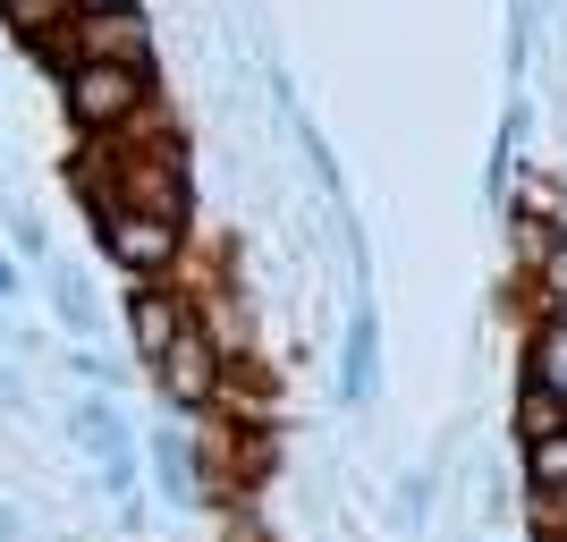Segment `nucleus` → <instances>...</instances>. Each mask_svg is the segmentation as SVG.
I'll return each mask as SVG.
<instances>
[{
  "label": "nucleus",
  "mask_w": 567,
  "mask_h": 542,
  "mask_svg": "<svg viewBox=\"0 0 567 542\" xmlns=\"http://www.w3.org/2000/svg\"><path fill=\"white\" fill-rule=\"evenodd\" d=\"M76 60H118V69H153V18L144 9H102V18H69Z\"/></svg>",
  "instance_id": "20e7f679"
},
{
  "label": "nucleus",
  "mask_w": 567,
  "mask_h": 542,
  "mask_svg": "<svg viewBox=\"0 0 567 542\" xmlns=\"http://www.w3.org/2000/svg\"><path fill=\"white\" fill-rule=\"evenodd\" d=\"M525 525H534V542H567V500L559 492H525Z\"/></svg>",
  "instance_id": "4468645a"
},
{
  "label": "nucleus",
  "mask_w": 567,
  "mask_h": 542,
  "mask_svg": "<svg viewBox=\"0 0 567 542\" xmlns=\"http://www.w3.org/2000/svg\"><path fill=\"white\" fill-rule=\"evenodd\" d=\"M0 18H9V34H18V43H43V34H60L76 9H69V0H0Z\"/></svg>",
  "instance_id": "ddd939ff"
},
{
  "label": "nucleus",
  "mask_w": 567,
  "mask_h": 542,
  "mask_svg": "<svg viewBox=\"0 0 567 542\" xmlns=\"http://www.w3.org/2000/svg\"><path fill=\"white\" fill-rule=\"evenodd\" d=\"M153 483H162L169 509H195V500L213 492V483H204V458H195V441H187V416L153 432Z\"/></svg>",
  "instance_id": "39448f33"
},
{
  "label": "nucleus",
  "mask_w": 567,
  "mask_h": 542,
  "mask_svg": "<svg viewBox=\"0 0 567 542\" xmlns=\"http://www.w3.org/2000/svg\"><path fill=\"white\" fill-rule=\"evenodd\" d=\"M69 432H76L85 449H94V458H127V449H136V441H127V416L111 407V390L76 399V407H69Z\"/></svg>",
  "instance_id": "6e6552de"
},
{
  "label": "nucleus",
  "mask_w": 567,
  "mask_h": 542,
  "mask_svg": "<svg viewBox=\"0 0 567 542\" xmlns=\"http://www.w3.org/2000/svg\"><path fill=\"white\" fill-rule=\"evenodd\" d=\"M517 458H525V492H559V500H567V432L517 441Z\"/></svg>",
  "instance_id": "9b49d317"
},
{
  "label": "nucleus",
  "mask_w": 567,
  "mask_h": 542,
  "mask_svg": "<svg viewBox=\"0 0 567 542\" xmlns=\"http://www.w3.org/2000/svg\"><path fill=\"white\" fill-rule=\"evenodd\" d=\"M543 432H567V407L534 374H517V441H543Z\"/></svg>",
  "instance_id": "f8f14e48"
},
{
  "label": "nucleus",
  "mask_w": 567,
  "mask_h": 542,
  "mask_svg": "<svg viewBox=\"0 0 567 542\" xmlns=\"http://www.w3.org/2000/svg\"><path fill=\"white\" fill-rule=\"evenodd\" d=\"M9 255H18V263H43V255H51V246H43V221H34V213H9Z\"/></svg>",
  "instance_id": "2eb2a0df"
},
{
  "label": "nucleus",
  "mask_w": 567,
  "mask_h": 542,
  "mask_svg": "<svg viewBox=\"0 0 567 542\" xmlns=\"http://www.w3.org/2000/svg\"><path fill=\"white\" fill-rule=\"evenodd\" d=\"M60 111H69V127H85V136H118V127H136V119L153 111V69L76 60V69L60 76Z\"/></svg>",
  "instance_id": "f03ea898"
},
{
  "label": "nucleus",
  "mask_w": 567,
  "mask_h": 542,
  "mask_svg": "<svg viewBox=\"0 0 567 542\" xmlns=\"http://www.w3.org/2000/svg\"><path fill=\"white\" fill-rule=\"evenodd\" d=\"M0 542H18V518H9V509H0Z\"/></svg>",
  "instance_id": "a211bd4d"
},
{
  "label": "nucleus",
  "mask_w": 567,
  "mask_h": 542,
  "mask_svg": "<svg viewBox=\"0 0 567 542\" xmlns=\"http://www.w3.org/2000/svg\"><path fill=\"white\" fill-rule=\"evenodd\" d=\"M43 280H51V306H60V323H69L76 339H85V330L102 323V306H94V280H85V272H76V263H51Z\"/></svg>",
  "instance_id": "9d476101"
},
{
  "label": "nucleus",
  "mask_w": 567,
  "mask_h": 542,
  "mask_svg": "<svg viewBox=\"0 0 567 542\" xmlns=\"http://www.w3.org/2000/svg\"><path fill=\"white\" fill-rule=\"evenodd\" d=\"M25 288V272H18V255H0V306H9V297H18Z\"/></svg>",
  "instance_id": "dca6fc26"
},
{
  "label": "nucleus",
  "mask_w": 567,
  "mask_h": 542,
  "mask_svg": "<svg viewBox=\"0 0 567 542\" xmlns=\"http://www.w3.org/2000/svg\"><path fill=\"white\" fill-rule=\"evenodd\" d=\"M373 374H381V323H373V306H355V314H348V365H339V399L364 407V399H373Z\"/></svg>",
  "instance_id": "0eeeda50"
},
{
  "label": "nucleus",
  "mask_w": 567,
  "mask_h": 542,
  "mask_svg": "<svg viewBox=\"0 0 567 542\" xmlns=\"http://www.w3.org/2000/svg\"><path fill=\"white\" fill-rule=\"evenodd\" d=\"M229 542H271V534H262V525H246V534H229Z\"/></svg>",
  "instance_id": "6ab92c4d"
},
{
  "label": "nucleus",
  "mask_w": 567,
  "mask_h": 542,
  "mask_svg": "<svg viewBox=\"0 0 567 542\" xmlns=\"http://www.w3.org/2000/svg\"><path fill=\"white\" fill-rule=\"evenodd\" d=\"M102 237V255L118 263V272H136L144 280H162V272H178V255H187V221L169 213H144V204H102V213H85Z\"/></svg>",
  "instance_id": "7ed1b4c3"
},
{
  "label": "nucleus",
  "mask_w": 567,
  "mask_h": 542,
  "mask_svg": "<svg viewBox=\"0 0 567 542\" xmlns=\"http://www.w3.org/2000/svg\"><path fill=\"white\" fill-rule=\"evenodd\" d=\"M153 390H162L169 416H213L220 390H229V339H213V323H178V339H169L162 356H153Z\"/></svg>",
  "instance_id": "f257e3e1"
},
{
  "label": "nucleus",
  "mask_w": 567,
  "mask_h": 542,
  "mask_svg": "<svg viewBox=\"0 0 567 542\" xmlns=\"http://www.w3.org/2000/svg\"><path fill=\"white\" fill-rule=\"evenodd\" d=\"M178 323H187V306L169 297L162 280H144V288H127V339H136V356L153 365V356L178 339Z\"/></svg>",
  "instance_id": "423d86ee"
},
{
  "label": "nucleus",
  "mask_w": 567,
  "mask_h": 542,
  "mask_svg": "<svg viewBox=\"0 0 567 542\" xmlns=\"http://www.w3.org/2000/svg\"><path fill=\"white\" fill-rule=\"evenodd\" d=\"M76 18H102V9H144V0H69Z\"/></svg>",
  "instance_id": "f3484780"
},
{
  "label": "nucleus",
  "mask_w": 567,
  "mask_h": 542,
  "mask_svg": "<svg viewBox=\"0 0 567 542\" xmlns=\"http://www.w3.org/2000/svg\"><path fill=\"white\" fill-rule=\"evenodd\" d=\"M517 374H534L550 390V399L567 407V314H550V323H534V339H525V365Z\"/></svg>",
  "instance_id": "1a4fd4ad"
}]
</instances>
